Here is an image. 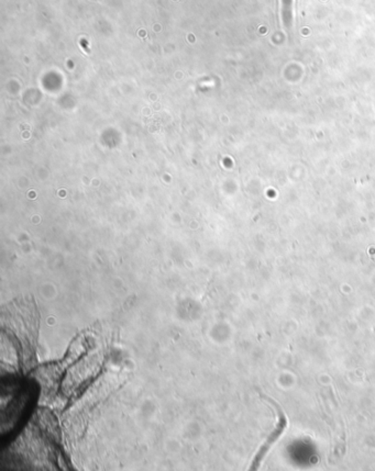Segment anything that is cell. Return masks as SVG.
<instances>
[{
	"label": "cell",
	"mask_w": 375,
	"mask_h": 471,
	"mask_svg": "<svg viewBox=\"0 0 375 471\" xmlns=\"http://www.w3.org/2000/svg\"><path fill=\"white\" fill-rule=\"evenodd\" d=\"M279 423H277V426L273 432L271 433V435L268 436V440H266V444L262 446L260 451H259L258 455H257L256 461L253 463V468L256 469L257 467L260 465L261 461L263 459L264 456H266V451H268V448L271 447L275 442H277V438L281 436L282 433L284 432L285 427L287 425V419L285 417L284 413L279 410Z\"/></svg>",
	"instance_id": "6da1fadb"
},
{
	"label": "cell",
	"mask_w": 375,
	"mask_h": 471,
	"mask_svg": "<svg viewBox=\"0 0 375 471\" xmlns=\"http://www.w3.org/2000/svg\"><path fill=\"white\" fill-rule=\"evenodd\" d=\"M291 3H292V0H283V18H284L285 24L291 21Z\"/></svg>",
	"instance_id": "7a4b0ae2"
}]
</instances>
